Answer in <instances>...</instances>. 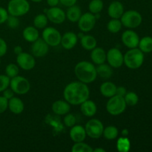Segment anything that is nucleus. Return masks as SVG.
Returning a JSON list of instances; mask_svg holds the SVG:
<instances>
[{"label": "nucleus", "instance_id": "obj_32", "mask_svg": "<svg viewBox=\"0 0 152 152\" xmlns=\"http://www.w3.org/2000/svg\"><path fill=\"white\" fill-rule=\"evenodd\" d=\"M104 7V3L102 0H91L88 4L89 12L93 14L99 13Z\"/></svg>", "mask_w": 152, "mask_h": 152}, {"label": "nucleus", "instance_id": "obj_41", "mask_svg": "<svg viewBox=\"0 0 152 152\" xmlns=\"http://www.w3.org/2000/svg\"><path fill=\"white\" fill-rule=\"evenodd\" d=\"M9 13L7 12V9L4 8L2 7H0V25L6 22Z\"/></svg>", "mask_w": 152, "mask_h": 152}, {"label": "nucleus", "instance_id": "obj_37", "mask_svg": "<svg viewBox=\"0 0 152 152\" xmlns=\"http://www.w3.org/2000/svg\"><path fill=\"white\" fill-rule=\"evenodd\" d=\"M6 23H7V26L10 28H11V29H16V28H18L19 26V17L9 15L8 17H7V21H6Z\"/></svg>", "mask_w": 152, "mask_h": 152}, {"label": "nucleus", "instance_id": "obj_46", "mask_svg": "<svg viewBox=\"0 0 152 152\" xmlns=\"http://www.w3.org/2000/svg\"><path fill=\"white\" fill-rule=\"evenodd\" d=\"M47 3L50 7H56L59 3V0H47Z\"/></svg>", "mask_w": 152, "mask_h": 152}, {"label": "nucleus", "instance_id": "obj_13", "mask_svg": "<svg viewBox=\"0 0 152 152\" xmlns=\"http://www.w3.org/2000/svg\"><path fill=\"white\" fill-rule=\"evenodd\" d=\"M46 16L48 19L52 23L59 25L65 22L66 19V14L62 9L58 7H50L49 9H47Z\"/></svg>", "mask_w": 152, "mask_h": 152}, {"label": "nucleus", "instance_id": "obj_45", "mask_svg": "<svg viewBox=\"0 0 152 152\" xmlns=\"http://www.w3.org/2000/svg\"><path fill=\"white\" fill-rule=\"evenodd\" d=\"M127 93V90L125 87L123 86H117V90H116V95H118V96H121L124 97V96L126 95V94Z\"/></svg>", "mask_w": 152, "mask_h": 152}, {"label": "nucleus", "instance_id": "obj_28", "mask_svg": "<svg viewBox=\"0 0 152 152\" xmlns=\"http://www.w3.org/2000/svg\"><path fill=\"white\" fill-rule=\"evenodd\" d=\"M139 49L142 53H150L152 51V37H145L140 39Z\"/></svg>", "mask_w": 152, "mask_h": 152}, {"label": "nucleus", "instance_id": "obj_33", "mask_svg": "<svg viewBox=\"0 0 152 152\" xmlns=\"http://www.w3.org/2000/svg\"><path fill=\"white\" fill-rule=\"evenodd\" d=\"M122 22L120 19H111L107 24V29L111 34H117L122 29Z\"/></svg>", "mask_w": 152, "mask_h": 152}, {"label": "nucleus", "instance_id": "obj_50", "mask_svg": "<svg viewBox=\"0 0 152 152\" xmlns=\"http://www.w3.org/2000/svg\"><path fill=\"white\" fill-rule=\"evenodd\" d=\"M32 1H34V2H36V3H38V2H40V1H42V0H31Z\"/></svg>", "mask_w": 152, "mask_h": 152}, {"label": "nucleus", "instance_id": "obj_6", "mask_svg": "<svg viewBox=\"0 0 152 152\" xmlns=\"http://www.w3.org/2000/svg\"><path fill=\"white\" fill-rule=\"evenodd\" d=\"M142 18L139 12L134 10H130L123 13L120 17V21L123 26L129 29L137 28L142 23Z\"/></svg>", "mask_w": 152, "mask_h": 152}, {"label": "nucleus", "instance_id": "obj_39", "mask_svg": "<svg viewBox=\"0 0 152 152\" xmlns=\"http://www.w3.org/2000/svg\"><path fill=\"white\" fill-rule=\"evenodd\" d=\"M64 124L65 125V126L68 128H71L76 125V122H77V119H76L75 116L73 114L71 113H68V114H65V116L64 117Z\"/></svg>", "mask_w": 152, "mask_h": 152}, {"label": "nucleus", "instance_id": "obj_48", "mask_svg": "<svg viewBox=\"0 0 152 152\" xmlns=\"http://www.w3.org/2000/svg\"><path fill=\"white\" fill-rule=\"evenodd\" d=\"M129 132L127 129H125L122 131V135H123V137H127L129 135Z\"/></svg>", "mask_w": 152, "mask_h": 152}, {"label": "nucleus", "instance_id": "obj_30", "mask_svg": "<svg viewBox=\"0 0 152 152\" xmlns=\"http://www.w3.org/2000/svg\"><path fill=\"white\" fill-rule=\"evenodd\" d=\"M131 142L127 137H121L117 140V148L120 152H128L130 150Z\"/></svg>", "mask_w": 152, "mask_h": 152}, {"label": "nucleus", "instance_id": "obj_16", "mask_svg": "<svg viewBox=\"0 0 152 152\" xmlns=\"http://www.w3.org/2000/svg\"><path fill=\"white\" fill-rule=\"evenodd\" d=\"M77 42H78L77 34L72 31H68L62 36L60 44L62 45V48L66 50H71L75 47L76 45L77 44Z\"/></svg>", "mask_w": 152, "mask_h": 152}, {"label": "nucleus", "instance_id": "obj_27", "mask_svg": "<svg viewBox=\"0 0 152 152\" xmlns=\"http://www.w3.org/2000/svg\"><path fill=\"white\" fill-rule=\"evenodd\" d=\"M112 67L108 64L102 63L100 65H98L96 67V73L97 76H99L102 79H109L113 75V69Z\"/></svg>", "mask_w": 152, "mask_h": 152}, {"label": "nucleus", "instance_id": "obj_12", "mask_svg": "<svg viewBox=\"0 0 152 152\" xmlns=\"http://www.w3.org/2000/svg\"><path fill=\"white\" fill-rule=\"evenodd\" d=\"M16 63L24 71H31L36 65L35 57L31 53L22 52L17 55Z\"/></svg>", "mask_w": 152, "mask_h": 152}, {"label": "nucleus", "instance_id": "obj_4", "mask_svg": "<svg viewBox=\"0 0 152 152\" xmlns=\"http://www.w3.org/2000/svg\"><path fill=\"white\" fill-rule=\"evenodd\" d=\"M30 7L31 6L28 0H10L7 10L9 15L19 17L27 14L29 12Z\"/></svg>", "mask_w": 152, "mask_h": 152}, {"label": "nucleus", "instance_id": "obj_10", "mask_svg": "<svg viewBox=\"0 0 152 152\" xmlns=\"http://www.w3.org/2000/svg\"><path fill=\"white\" fill-rule=\"evenodd\" d=\"M96 18L94 14L90 13H85L81 15L78 20V27L80 31L83 33H87L94 29L96 25Z\"/></svg>", "mask_w": 152, "mask_h": 152}, {"label": "nucleus", "instance_id": "obj_42", "mask_svg": "<svg viewBox=\"0 0 152 152\" xmlns=\"http://www.w3.org/2000/svg\"><path fill=\"white\" fill-rule=\"evenodd\" d=\"M7 45L6 42L0 37V57L4 56L7 53Z\"/></svg>", "mask_w": 152, "mask_h": 152}, {"label": "nucleus", "instance_id": "obj_49", "mask_svg": "<svg viewBox=\"0 0 152 152\" xmlns=\"http://www.w3.org/2000/svg\"><path fill=\"white\" fill-rule=\"evenodd\" d=\"M94 152H105V150L101 148H96L95 149H93Z\"/></svg>", "mask_w": 152, "mask_h": 152}, {"label": "nucleus", "instance_id": "obj_26", "mask_svg": "<svg viewBox=\"0 0 152 152\" xmlns=\"http://www.w3.org/2000/svg\"><path fill=\"white\" fill-rule=\"evenodd\" d=\"M81 45L85 50H91L96 47L97 42L96 39L91 35H83L80 38Z\"/></svg>", "mask_w": 152, "mask_h": 152}, {"label": "nucleus", "instance_id": "obj_51", "mask_svg": "<svg viewBox=\"0 0 152 152\" xmlns=\"http://www.w3.org/2000/svg\"><path fill=\"white\" fill-rule=\"evenodd\" d=\"M0 65H1V57H0Z\"/></svg>", "mask_w": 152, "mask_h": 152}, {"label": "nucleus", "instance_id": "obj_19", "mask_svg": "<svg viewBox=\"0 0 152 152\" xmlns=\"http://www.w3.org/2000/svg\"><path fill=\"white\" fill-rule=\"evenodd\" d=\"M80 111L82 114L88 117H91L96 114L97 111V107L94 101L90 99H86V101L80 104Z\"/></svg>", "mask_w": 152, "mask_h": 152}, {"label": "nucleus", "instance_id": "obj_36", "mask_svg": "<svg viewBox=\"0 0 152 152\" xmlns=\"http://www.w3.org/2000/svg\"><path fill=\"white\" fill-rule=\"evenodd\" d=\"M19 69L18 65H16L14 63H10L6 66L5 74L10 79L19 75Z\"/></svg>", "mask_w": 152, "mask_h": 152}, {"label": "nucleus", "instance_id": "obj_20", "mask_svg": "<svg viewBox=\"0 0 152 152\" xmlns=\"http://www.w3.org/2000/svg\"><path fill=\"white\" fill-rule=\"evenodd\" d=\"M52 111L56 115H65L69 113L71 105L66 100H56L52 105Z\"/></svg>", "mask_w": 152, "mask_h": 152}, {"label": "nucleus", "instance_id": "obj_2", "mask_svg": "<svg viewBox=\"0 0 152 152\" xmlns=\"http://www.w3.org/2000/svg\"><path fill=\"white\" fill-rule=\"evenodd\" d=\"M74 74L79 81L87 85L94 82L97 77L96 67L88 61L78 62L74 68Z\"/></svg>", "mask_w": 152, "mask_h": 152}, {"label": "nucleus", "instance_id": "obj_35", "mask_svg": "<svg viewBox=\"0 0 152 152\" xmlns=\"http://www.w3.org/2000/svg\"><path fill=\"white\" fill-rule=\"evenodd\" d=\"M125 102H126V105L129 106H134L137 104L138 101H139V97L138 95L136 93L133 91L127 92L126 95L124 96Z\"/></svg>", "mask_w": 152, "mask_h": 152}, {"label": "nucleus", "instance_id": "obj_29", "mask_svg": "<svg viewBox=\"0 0 152 152\" xmlns=\"http://www.w3.org/2000/svg\"><path fill=\"white\" fill-rule=\"evenodd\" d=\"M118 129L114 126H108L104 128L102 136L108 140H113L118 137Z\"/></svg>", "mask_w": 152, "mask_h": 152}, {"label": "nucleus", "instance_id": "obj_34", "mask_svg": "<svg viewBox=\"0 0 152 152\" xmlns=\"http://www.w3.org/2000/svg\"><path fill=\"white\" fill-rule=\"evenodd\" d=\"M94 148L87 143L83 142H74V145L71 148V151L72 152H92Z\"/></svg>", "mask_w": 152, "mask_h": 152}, {"label": "nucleus", "instance_id": "obj_25", "mask_svg": "<svg viewBox=\"0 0 152 152\" xmlns=\"http://www.w3.org/2000/svg\"><path fill=\"white\" fill-rule=\"evenodd\" d=\"M66 14V18L70 21V22H77L80 19V16L82 15V10L79 6L74 5L68 7L67 12L65 13Z\"/></svg>", "mask_w": 152, "mask_h": 152}, {"label": "nucleus", "instance_id": "obj_14", "mask_svg": "<svg viewBox=\"0 0 152 152\" xmlns=\"http://www.w3.org/2000/svg\"><path fill=\"white\" fill-rule=\"evenodd\" d=\"M31 54L36 58H41L45 56L49 51V45L42 39L39 38L32 42L31 48Z\"/></svg>", "mask_w": 152, "mask_h": 152}, {"label": "nucleus", "instance_id": "obj_17", "mask_svg": "<svg viewBox=\"0 0 152 152\" xmlns=\"http://www.w3.org/2000/svg\"><path fill=\"white\" fill-rule=\"evenodd\" d=\"M70 137L74 142H83L86 140V132L85 127L80 125H74L70 130Z\"/></svg>", "mask_w": 152, "mask_h": 152}, {"label": "nucleus", "instance_id": "obj_23", "mask_svg": "<svg viewBox=\"0 0 152 152\" xmlns=\"http://www.w3.org/2000/svg\"><path fill=\"white\" fill-rule=\"evenodd\" d=\"M22 37L25 41L32 43L39 38V33L34 26H28L23 30Z\"/></svg>", "mask_w": 152, "mask_h": 152}, {"label": "nucleus", "instance_id": "obj_38", "mask_svg": "<svg viewBox=\"0 0 152 152\" xmlns=\"http://www.w3.org/2000/svg\"><path fill=\"white\" fill-rule=\"evenodd\" d=\"M10 78L7 75L0 74V92L4 91L5 89L10 87Z\"/></svg>", "mask_w": 152, "mask_h": 152}, {"label": "nucleus", "instance_id": "obj_1", "mask_svg": "<svg viewBox=\"0 0 152 152\" xmlns=\"http://www.w3.org/2000/svg\"><path fill=\"white\" fill-rule=\"evenodd\" d=\"M63 96L70 105H78L89 99L90 90L87 84L80 81L72 82L65 87Z\"/></svg>", "mask_w": 152, "mask_h": 152}, {"label": "nucleus", "instance_id": "obj_9", "mask_svg": "<svg viewBox=\"0 0 152 152\" xmlns=\"http://www.w3.org/2000/svg\"><path fill=\"white\" fill-rule=\"evenodd\" d=\"M42 36V39L49 46L56 47L60 44L62 35H61L60 32L56 28H52V27L45 28Z\"/></svg>", "mask_w": 152, "mask_h": 152}, {"label": "nucleus", "instance_id": "obj_18", "mask_svg": "<svg viewBox=\"0 0 152 152\" xmlns=\"http://www.w3.org/2000/svg\"><path fill=\"white\" fill-rule=\"evenodd\" d=\"M124 12L123 4L119 1H112L108 7V14L111 19H120Z\"/></svg>", "mask_w": 152, "mask_h": 152}, {"label": "nucleus", "instance_id": "obj_7", "mask_svg": "<svg viewBox=\"0 0 152 152\" xmlns=\"http://www.w3.org/2000/svg\"><path fill=\"white\" fill-rule=\"evenodd\" d=\"M10 87L14 94L19 95H24L28 93L31 89V84L28 79L22 76L17 75L10 79Z\"/></svg>", "mask_w": 152, "mask_h": 152}, {"label": "nucleus", "instance_id": "obj_3", "mask_svg": "<svg viewBox=\"0 0 152 152\" xmlns=\"http://www.w3.org/2000/svg\"><path fill=\"white\" fill-rule=\"evenodd\" d=\"M124 64L130 69H137L142 66L144 61V54L140 49L131 48L123 55Z\"/></svg>", "mask_w": 152, "mask_h": 152}, {"label": "nucleus", "instance_id": "obj_40", "mask_svg": "<svg viewBox=\"0 0 152 152\" xmlns=\"http://www.w3.org/2000/svg\"><path fill=\"white\" fill-rule=\"evenodd\" d=\"M7 108H8V99H6L4 96H0V114L5 112Z\"/></svg>", "mask_w": 152, "mask_h": 152}, {"label": "nucleus", "instance_id": "obj_21", "mask_svg": "<svg viewBox=\"0 0 152 152\" xmlns=\"http://www.w3.org/2000/svg\"><path fill=\"white\" fill-rule=\"evenodd\" d=\"M91 51V59L93 63L97 65L105 63L106 61V52L102 48L96 47Z\"/></svg>", "mask_w": 152, "mask_h": 152}, {"label": "nucleus", "instance_id": "obj_31", "mask_svg": "<svg viewBox=\"0 0 152 152\" xmlns=\"http://www.w3.org/2000/svg\"><path fill=\"white\" fill-rule=\"evenodd\" d=\"M48 19L46 14L44 13H40L36 16L34 19V25L37 29H44L48 25Z\"/></svg>", "mask_w": 152, "mask_h": 152}, {"label": "nucleus", "instance_id": "obj_44", "mask_svg": "<svg viewBox=\"0 0 152 152\" xmlns=\"http://www.w3.org/2000/svg\"><path fill=\"white\" fill-rule=\"evenodd\" d=\"M77 0H59V2L65 7H71L77 3Z\"/></svg>", "mask_w": 152, "mask_h": 152}, {"label": "nucleus", "instance_id": "obj_5", "mask_svg": "<svg viewBox=\"0 0 152 152\" xmlns=\"http://www.w3.org/2000/svg\"><path fill=\"white\" fill-rule=\"evenodd\" d=\"M127 105L123 96L114 95L109 98L106 103V110L108 114L112 116H117L123 114Z\"/></svg>", "mask_w": 152, "mask_h": 152}, {"label": "nucleus", "instance_id": "obj_15", "mask_svg": "<svg viewBox=\"0 0 152 152\" xmlns=\"http://www.w3.org/2000/svg\"><path fill=\"white\" fill-rule=\"evenodd\" d=\"M121 39L124 45L129 48H135L138 46L140 42L139 36L132 30H127L122 34Z\"/></svg>", "mask_w": 152, "mask_h": 152}, {"label": "nucleus", "instance_id": "obj_43", "mask_svg": "<svg viewBox=\"0 0 152 152\" xmlns=\"http://www.w3.org/2000/svg\"><path fill=\"white\" fill-rule=\"evenodd\" d=\"M2 93H3L2 96H4V97L7 99H11L12 97L14 96V92L13 91V90H12L11 88H7L5 89L4 91H2Z\"/></svg>", "mask_w": 152, "mask_h": 152}, {"label": "nucleus", "instance_id": "obj_8", "mask_svg": "<svg viewBox=\"0 0 152 152\" xmlns=\"http://www.w3.org/2000/svg\"><path fill=\"white\" fill-rule=\"evenodd\" d=\"M85 129L88 137L92 139H99L102 136L104 126L100 120L97 119H91L87 122Z\"/></svg>", "mask_w": 152, "mask_h": 152}, {"label": "nucleus", "instance_id": "obj_47", "mask_svg": "<svg viewBox=\"0 0 152 152\" xmlns=\"http://www.w3.org/2000/svg\"><path fill=\"white\" fill-rule=\"evenodd\" d=\"M13 52H14L15 54L19 55L23 52V49H22V48L21 47L20 45H16L15 46L14 48H13Z\"/></svg>", "mask_w": 152, "mask_h": 152}, {"label": "nucleus", "instance_id": "obj_22", "mask_svg": "<svg viewBox=\"0 0 152 152\" xmlns=\"http://www.w3.org/2000/svg\"><path fill=\"white\" fill-rule=\"evenodd\" d=\"M25 105L22 99L16 96H13L8 99V109L14 114H20L23 112Z\"/></svg>", "mask_w": 152, "mask_h": 152}, {"label": "nucleus", "instance_id": "obj_24", "mask_svg": "<svg viewBox=\"0 0 152 152\" xmlns=\"http://www.w3.org/2000/svg\"><path fill=\"white\" fill-rule=\"evenodd\" d=\"M117 86L111 82H104L99 88V91L102 96L110 98L116 95Z\"/></svg>", "mask_w": 152, "mask_h": 152}, {"label": "nucleus", "instance_id": "obj_11", "mask_svg": "<svg viewBox=\"0 0 152 152\" xmlns=\"http://www.w3.org/2000/svg\"><path fill=\"white\" fill-rule=\"evenodd\" d=\"M106 61L113 68H120L124 64L123 54L116 48H112L106 52Z\"/></svg>", "mask_w": 152, "mask_h": 152}]
</instances>
